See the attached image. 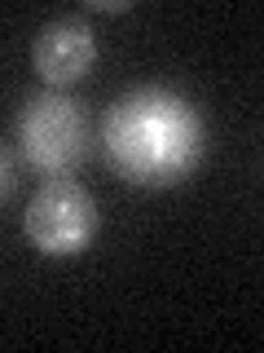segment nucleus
<instances>
[{
	"instance_id": "obj_5",
	"label": "nucleus",
	"mask_w": 264,
	"mask_h": 353,
	"mask_svg": "<svg viewBox=\"0 0 264 353\" xmlns=\"http://www.w3.org/2000/svg\"><path fill=\"white\" fill-rule=\"evenodd\" d=\"M14 185H18V154L0 141V203H9Z\"/></svg>"
},
{
	"instance_id": "obj_4",
	"label": "nucleus",
	"mask_w": 264,
	"mask_h": 353,
	"mask_svg": "<svg viewBox=\"0 0 264 353\" xmlns=\"http://www.w3.org/2000/svg\"><path fill=\"white\" fill-rule=\"evenodd\" d=\"M97 62V31L84 14L49 18L31 40V66L49 88H71Z\"/></svg>"
},
{
	"instance_id": "obj_3",
	"label": "nucleus",
	"mask_w": 264,
	"mask_h": 353,
	"mask_svg": "<svg viewBox=\"0 0 264 353\" xmlns=\"http://www.w3.org/2000/svg\"><path fill=\"white\" fill-rule=\"evenodd\" d=\"M22 234H27V243L40 256H53V261L80 256L102 234L97 199L75 176H49L31 194L27 212H22Z\"/></svg>"
},
{
	"instance_id": "obj_2",
	"label": "nucleus",
	"mask_w": 264,
	"mask_h": 353,
	"mask_svg": "<svg viewBox=\"0 0 264 353\" xmlns=\"http://www.w3.org/2000/svg\"><path fill=\"white\" fill-rule=\"evenodd\" d=\"M18 154L27 168H36L44 181L49 176H71L84 168L93 150V124L88 106L71 88H44L31 93L18 106Z\"/></svg>"
},
{
	"instance_id": "obj_1",
	"label": "nucleus",
	"mask_w": 264,
	"mask_h": 353,
	"mask_svg": "<svg viewBox=\"0 0 264 353\" xmlns=\"http://www.w3.org/2000/svg\"><path fill=\"white\" fill-rule=\"evenodd\" d=\"M106 168L141 190H168L207 159V119L168 84H137L106 106L97 124Z\"/></svg>"
},
{
	"instance_id": "obj_6",
	"label": "nucleus",
	"mask_w": 264,
	"mask_h": 353,
	"mask_svg": "<svg viewBox=\"0 0 264 353\" xmlns=\"http://www.w3.org/2000/svg\"><path fill=\"white\" fill-rule=\"evenodd\" d=\"M88 9H106V14H124L128 0H88Z\"/></svg>"
}]
</instances>
